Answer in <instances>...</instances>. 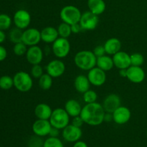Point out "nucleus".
Returning a JSON list of instances; mask_svg holds the SVG:
<instances>
[{
  "mask_svg": "<svg viewBox=\"0 0 147 147\" xmlns=\"http://www.w3.org/2000/svg\"><path fill=\"white\" fill-rule=\"evenodd\" d=\"M106 111L103 106L95 102L86 103L82 108L80 116L83 119L85 123L92 126H99L104 121V116Z\"/></svg>",
  "mask_w": 147,
  "mask_h": 147,
  "instance_id": "nucleus-1",
  "label": "nucleus"
},
{
  "mask_svg": "<svg viewBox=\"0 0 147 147\" xmlns=\"http://www.w3.org/2000/svg\"><path fill=\"white\" fill-rule=\"evenodd\" d=\"M97 57L93 51L81 50L78 52L74 57V63L79 69L89 71L96 66Z\"/></svg>",
  "mask_w": 147,
  "mask_h": 147,
  "instance_id": "nucleus-2",
  "label": "nucleus"
},
{
  "mask_svg": "<svg viewBox=\"0 0 147 147\" xmlns=\"http://www.w3.org/2000/svg\"><path fill=\"white\" fill-rule=\"evenodd\" d=\"M14 87L18 91L27 93L32 89L33 86V79L31 75L25 71H19L13 77Z\"/></svg>",
  "mask_w": 147,
  "mask_h": 147,
  "instance_id": "nucleus-3",
  "label": "nucleus"
},
{
  "mask_svg": "<svg viewBox=\"0 0 147 147\" xmlns=\"http://www.w3.org/2000/svg\"><path fill=\"white\" fill-rule=\"evenodd\" d=\"M70 117L64 109L57 108L53 111L49 121L53 127L63 130L70 123Z\"/></svg>",
  "mask_w": 147,
  "mask_h": 147,
  "instance_id": "nucleus-4",
  "label": "nucleus"
},
{
  "mask_svg": "<svg viewBox=\"0 0 147 147\" xmlns=\"http://www.w3.org/2000/svg\"><path fill=\"white\" fill-rule=\"evenodd\" d=\"M82 13L78 7L73 5H67L63 7L60 12V17L63 22L74 24L80 22Z\"/></svg>",
  "mask_w": 147,
  "mask_h": 147,
  "instance_id": "nucleus-5",
  "label": "nucleus"
},
{
  "mask_svg": "<svg viewBox=\"0 0 147 147\" xmlns=\"http://www.w3.org/2000/svg\"><path fill=\"white\" fill-rule=\"evenodd\" d=\"M52 51L57 58H65L70 52V42L67 38L59 37L52 45Z\"/></svg>",
  "mask_w": 147,
  "mask_h": 147,
  "instance_id": "nucleus-6",
  "label": "nucleus"
},
{
  "mask_svg": "<svg viewBox=\"0 0 147 147\" xmlns=\"http://www.w3.org/2000/svg\"><path fill=\"white\" fill-rule=\"evenodd\" d=\"M40 41H42L41 32L37 29L31 27L23 31L22 42H24L27 47L37 45Z\"/></svg>",
  "mask_w": 147,
  "mask_h": 147,
  "instance_id": "nucleus-7",
  "label": "nucleus"
},
{
  "mask_svg": "<svg viewBox=\"0 0 147 147\" xmlns=\"http://www.w3.org/2000/svg\"><path fill=\"white\" fill-rule=\"evenodd\" d=\"M31 15L25 9H19L14 13L13 22L15 27L24 30L27 29L31 23Z\"/></svg>",
  "mask_w": 147,
  "mask_h": 147,
  "instance_id": "nucleus-8",
  "label": "nucleus"
},
{
  "mask_svg": "<svg viewBox=\"0 0 147 147\" xmlns=\"http://www.w3.org/2000/svg\"><path fill=\"white\" fill-rule=\"evenodd\" d=\"M98 16L93 14L90 11L83 13L80 20V24L84 30H93L98 24Z\"/></svg>",
  "mask_w": 147,
  "mask_h": 147,
  "instance_id": "nucleus-9",
  "label": "nucleus"
},
{
  "mask_svg": "<svg viewBox=\"0 0 147 147\" xmlns=\"http://www.w3.org/2000/svg\"><path fill=\"white\" fill-rule=\"evenodd\" d=\"M46 72L53 78H59L64 74L65 71V65L59 59H55L47 63L45 67Z\"/></svg>",
  "mask_w": 147,
  "mask_h": 147,
  "instance_id": "nucleus-10",
  "label": "nucleus"
},
{
  "mask_svg": "<svg viewBox=\"0 0 147 147\" xmlns=\"http://www.w3.org/2000/svg\"><path fill=\"white\" fill-rule=\"evenodd\" d=\"M87 77L90 84L96 87L102 86L106 81V72L97 66L89 70Z\"/></svg>",
  "mask_w": 147,
  "mask_h": 147,
  "instance_id": "nucleus-11",
  "label": "nucleus"
},
{
  "mask_svg": "<svg viewBox=\"0 0 147 147\" xmlns=\"http://www.w3.org/2000/svg\"><path fill=\"white\" fill-rule=\"evenodd\" d=\"M62 135L65 141L70 143H75L80 140L83 135V132L80 127H77L71 123L63 129Z\"/></svg>",
  "mask_w": 147,
  "mask_h": 147,
  "instance_id": "nucleus-12",
  "label": "nucleus"
},
{
  "mask_svg": "<svg viewBox=\"0 0 147 147\" xmlns=\"http://www.w3.org/2000/svg\"><path fill=\"white\" fill-rule=\"evenodd\" d=\"M52 127L53 126L49 120L37 119L33 123L32 129L34 135L40 137H44V136H49Z\"/></svg>",
  "mask_w": 147,
  "mask_h": 147,
  "instance_id": "nucleus-13",
  "label": "nucleus"
},
{
  "mask_svg": "<svg viewBox=\"0 0 147 147\" xmlns=\"http://www.w3.org/2000/svg\"><path fill=\"white\" fill-rule=\"evenodd\" d=\"M25 56L27 62L32 65H34L41 63L44 57V53L38 45L31 46L27 49Z\"/></svg>",
  "mask_w": 147,
  "mask_h": 147,
  "instance_id": "nucleus-14",
  "label": "nucleus"
},
{
  "mask_svg": "<svg viewBox=\"0 0 147 147\" xmlns=\"http://www.w3.org/2000/svg\"><path fill=\"white\" fill-rule=\"evenodd\" d=\"M102 106L106 113H113L118 108L121 106V100L120 96L115 93L108 95L105 98Z\"/></svg>",
  "mask_w": 147,
  "mask_h": 147,
  "instance_id": "nucleus-15",
  "label": "nucleus"
},
{
  "mask_svg": "<svg viewBox=\"0 0 147 147\" xmlns=\"http://www.w3.org/2000/svg\"><path fill=\"white\" fill-rule=\"evenodd\" d=\"M146 73L141 66L131 65L127 68L126 78L133 83H141L144 80Z\"/></svg>",
  "mask_w": 147,
  "mask_h": 147,
  "instance_id": "nucleus-16",
  "label": "nucleus"
},
{
  "mask_svg": "<svg viewBox=\"0 0 147 147\" xmlns=\"http://www.w3.org/2000/svg\"><path fill=\"white\" fill-rule=\"evenodd\" d=\"M113 121L118 125L127 123L131 118V112L129 108L121 106L113 113Z\"/></svg>",
  "mask_w": 147,
  "mask_h": 147,
  "instance_id": "nucleus-17",
  "label": "nucleus"
},
{
  "mask_svg": "<svg viewBox=\"0 0 147 147\" xmlns=\"http://www.w3.org/2000/svg\"><path fill=\"white\" fill-rule=\"evenodd\" d=\"M113 60L114 66L120 69H127L131 65L130 55L124 51H119L113 55Z\"/></svg>",
  "mask_w": 147,
  "mask_h": 147,
  "instance_id": "nucleus-18",
  "label": "nucleus"
},
{
  "mask_svg": "<svg viewBox=\"0 0 147 147\" xmlns=\"http://www.w3.org/2000/svg\"><path fill=\"white\" fill-rule=\"evenodd\" d=\"M41 40L47 44L53 43L59 37L57 28L48 26L41 30Z\"/></svg>",
  "mask_w": 147,
  "mask_h": 147,
  "instance_id": "nucleus-19",
  "label": "nucleus"
},
{
  "mask_svg": "<svg viewBox=\"0 0 147 147\" xmlns=\"http://www.w3.org/2000/svg\"><path fill=\"white\" fill-rule=\"evenodd\" d=\"M104 48L106 50V53L109 55H112L121 51V42L120 40L116 37H111L109 38L105 42Z\"/></svg>",
  "mask_w": 147,
  "mask_h": 147,
  "instance_id": "nucleus-20",
  "label": "nucleus"
},
{
  "mask_svg": "<svg viewBox=\"0 0 147 147\" xmlns=\"http://www.w3.org/2000/svg\"><path fill=\"white\" fill-rule=\"evenodd\" d=\"M53 109L46 103H39L34 108V113L37 119H44V120H49L53 113Z\"/></svg>",
  "mask_w": 147,
  "mask_h": 147,
  "instance_id": "nucleus-21",
  "label": "nucleus"
},
{
  "mask_svg": "<svg viewBox=\"0 0 147 147\" xmlns=\"http://www.w3.org/2000/svg\"><path fill=\"white\" fill-rule=\"evenodd\" d=\"M82 106L78 100L75 99H70L65 104L64 109L71 117L80 116L82 111Z\"/></svg>",
  "mask_w": 147,
  "mask_h": 147,
  "instance_id": "nucleus-22",
  "label": "nucleus"
},
{
  "mask_svg": "<svg viewBox=\"0 0 147 147\" xmlns=\"http://www.w3.org/2000/svg\"><path fill=\"white\" fill-rule=\"evenodd\" d=\"M90 83L87 76L79 75L74 80V87L78 93H84L90 89Z\"/></svg>",
  "mask_w": 147,
  "mask_h": 147,
  "instance_id": "nucleus-23",
  "label": "nucleus"
},
{
  "mask_svg": "<svg viewBox=\"0 0 147 147\" xmlns=\"http://www.w3.org/2000/svg\"><path fill=\"white\" fill-rule=\"evenodd\" d=\"M88 7L89 11L98 16L104 12L106 4L104 0H88Z\"/></svg>",
  "mask_w": 147,
  "mask_h": 147,
  "instance_id": "nucleus-24",
  "label": "nucleus"
},
{
  "mask_svg": "<svg viewBox=\"0 0 147 147\" xmlns=\"http://www.w3.org/2000/svg\"><path fill=\"white\" fill-rule=\"evenodd\" d=\"M96 66L105 72L110 71L114 67L113 57H111L109 55H104L103 56L97 57Z\"/></svg>",
  "mask_w": 147,
  "mask_h": 147,
  "instance_id": "nucleus-25",
  "label": "nucleus"
},
{
  "mask_svg": "<svg viewBox=\"0 0 147 147\" xmlns=\"http://www.w3.org/2000/svg\"><path fill=\"white\" fill-rule=\"evenodd\" d=\"M53 77L47 73L43 74L41 77L39 78L38 85L39 87L43 90H47L51 88L53 86Z\"/></svg>",
  "mask_w": 147,
  "mask_h": 147,
  "instance_id": "nucleus-26",
  "label": "nucleus"
},
{
  "mask_svg": "<svg viewBox=\"0 0 147 147\" xmlns=\"http://www.w3.org/2000/svg\"><path fill=\"white\" fill-rule=\"evenodd\" d=\"M22 34L23 30L15 27L10 30L9 33V38L11 42L16 44L22 42Z\"/></svg>",
  "mask_w": 147,
  "mask_h": 147,
  "instance_id": "nucleus-27",
  "label": "nucleus"
},
{
  "mask_svg": "<svg viewBox=\"0 0 147 147\" xmlns=\"http://www.w3.org/2000/svg\"><path fill=\"white\" fill-rule=\"evenodd\" d=\"M57 30L58 32L59 37H63V38L67 39L71 35V34H73L71 30V25L63 22L59 24Z\"/></svg>",
  "mask_w": 147,
  "mask_h": 147,
  "instance_id": "nucleus-28",
  "label": "nucleus"
},
{
  "mask_svg": "<svg viewBox=\"0 0 147 147\" xmlns=\"http://www.w3.org/2000/svg\"><path fill=\"white\" fill-rule=\"evenodd\" d=\"M14 86L13 78L9 76H3L0 77V88L4 90H8Z\"/></svg>",
  "mask_w": 147,
  "mask_h": 147,
  "instance_id": "nucleus-29",
  "label": "nucleus"
},
{
  "mask_svg": "<svg viewBox=\"0 0 147 147\" xmlns=\"http://www.w3.org/2000/svg\"><path fill=\"white\" fill-rule=\"evenodd\" d=\"M12 20L7 14H0V30L5 31L11 27Z\"/></svg>",
  "mask_w": 147,
  "mask_h": 147,
  "instance_id": "nucleus-30",
  "label": "nucleus"
},
{
  "mask_svg": "<svg viewBox=\"0 0 147 147\" xmlns=\"http://www.w3.org/2000/svg\"><path fill=\"white\" fill-rule=\"evenodd\" d=\"M43 147H64V145L58 137L50 136L44 141Z\"/></svg>",
  "mask_w": 147,
  "mask_h": 147,
  "instance_id": "nucleus-31",
  "label": "nucleus"
},
{
  "mask_svg": "<svg viewBox=\"0 0 147 147\" xmlns=\"http://www.w3.org/2000/svg\"><path fill=\"white\" fill-rule=\"evenodd\" d=\"M83 98L86 104V103H95L98 99V94L95 90L89 89L88 90L83 93Z\"/></svg>",
  "mask_w": 147,
  "mask_h": 147,
  "instance_id": "nucleus-32",
  "label": "nucleus"
},
{
  "mask_svg": "<svg viewBox=\"0 0 147 147\" xmlns=\"http://www.w3.org/2000/svg\"><path fill=\"white\" fill-rule=\"evenodd\" d=\"M27 49H28L27 48V46L24 42H21L14 44V47H13V53H14L15 55L20 57V56L26 55Z\"/></svg>",
  "mask_w": 147,
  "mask_h": 147,
  "instance_id": "nucleus-33",
  "label": "nucleus"
},
{
  "mask_svg": "<svg viewBox=\"0 0 147 147\" xmlns=\"http://www.w3.org/2000/svg\"><path fill=\"white\" fill-rule=\"evenodd\" d=\"M131 63L134 66H142L144 63V57L143 55L139 53H135L130 55Z\"/></svg>",
  "mask_w": 147,
  "mask_h": 147,
  "instance_id": "nucleus-34",
  "label": "nucleus"
},
{
  "mask_svg": "<svg viewBox=\"0 0 147 147\" xmlns=\"http://www.w3.org/2000/svg\"><path fill=\"white\" fill-rule=\"evenodd\" d=\"M43 74H44V73H43V68L40 65V64L32 65V67L31 68L32 77L35 79H39Z\"/></svg>",
  "mask_w": 147,
  "mask_h": 147,
  "instance_id": "nucleus-35",
  "label": "nucleus"
},
{
  "mask_svg": "<svg viewBox=\"0 0 147 147\" xmlns=\"http://www.w3.org/2000/svg\"><path fill=\"white\" fill-rule=\"evenodd\" d=\"M40 136H34L31 137L30 142H29V146L30 147H43L44 142L42 141Z\"/></svg>",
  "mask_w": 147,
  "mask_h": 147,
  "instance_id": "nucleus-36",
  "label": "nucleus"
},
{
  "mask_svg": "<svg viewBox=\"0 0 147 147\" xmlns=\"http://www.w3.org/2000/svg\"><path fill=\"white\" fill-rule=\"evenodd\" d=\"M93 53H94L95 55L96 56V57H99L100 56H103L104 55H106V50H105L104 46L103 45H98L93 50Z\"/></svg>",
  "mask_w": 147,
  "mask_h": 147,
  "instance_id": "nucleus-37",
  "label": "nucleus"
},
{
  "mask_svg": "<svg viewBox=\"0 0 147 147\" xmlns=\"http://www.w3.org/2000/svg\"><path fill=\"white\" fill-rule=\"evenodd\" d=\"M83 123H85L80 116H76V117H73V121H72V124L73 125L77 126V127L80 128L82 126H83Z\"/></svg>",
  "mask_w": 147,
  "mask_h": 147,
  "instance_id": "nucleus-38",
  "label": "nucleus"
},
{
  "mask_svg": "<svg viewBox=\"0 0 147 147\" xmlns=\"http://www.w3.org/2000/svg\"><path fill=\"white\" fill-rule=\"evenodd\" d=\"M71 30L72 33H73V34H78V33H80L83 30V29H82L80 23H76V24H72Z\"/></svg>",
  "mask_w": 147,
  "mask_h": 147,
  "instance_id": "nucleus-39",
  "label": "nucleus"
},
{
  "mask_svg": "<svg viewBox=\"0 0 147 147\" xmlns=\"http://www.w3.org/2000/svg\"><path fill=\"white\" fill-rule=\"evenodd\" d=\"M7 49L2 45H0V62H2L7 58Z\"/></svg>",
  "mask_w": 147,
  "mask_h": 147,
  "instance_id": "nucleus-40",
  "label": "nucleus"
},
{
  "mask_svg": "<svg viewBox=\"0 0 147 147\" xmlns=\"http://www.w3.org/2000/svg\"><path fill=\"white\" fill-rule=\"evenodd\" d=\"M59 134H60V129H57V128L52 127L49 136H51V137H57Z\"/></svg>",
  "mask_w": 147,
  "mask_h": 147,
  "instance_id": "nucleus-41",
  "label": "nucleus"
},
{
  "mask_svg": "<svg viewBox=\"0 0 147 147\" xmlns=\"http://www.w3.org/2000/svg\"><path fill=\"white\" fill-rule=\"evenodd\" d=\"M73 147H88V144L83 141H78V142H75L74 145H73Z\"/></svg>",
  "mask_w": 147,
  "mask_h": 147,
  "instance_id": "nucleus-42",
  "label": "nucleus"
},
{
  "mask_svg": "<svg viewBox=\"0 0 147 147\" xmlns=\"http://www.w3.org/2000/svg\"><path fill=\"white\" fill-rule=\"evenodd\" d=\"M113 121V113H105L104 116V121L106 122H111Z\"/></svg>",
  "mask_w": 147,
  "mask_h": 147,
  "instance_id": "nucleus-43",
  "label": "nucleus"
},
{
  "mask_svg": "<svg viewBox=\"0 0 147 147\" xmlns=\"http://www.w3.org/2000/svg\"><path fill=\"white\" fill-rule=\"evenodd\" d=\"M6 40V34L4 31L0 30V44L4 42Z\"/></svg>",
  "mask_w": 147,
  "mask_h": 147,
  "instance_id": "nucleus-44",
  "label": "nucleus"
},
{
  "mask_svg": "<svg viewBox=\"0 0 147 147\" xmlns=\"http://www.w3.org/2000/svg\"><path fill=\"white\" fill-rule=\"evenodd\" d=\"M127 75V69H120L119 70V76L122 78H126Z\"/></svg>",
  "mask_w": 147,
  "mask_h": 147,
  "instance_id": "nucleus-45",
  "label": "nucleus"
},
{
  "mask_svg": "<svg viewBox=\"0 0 147 147\" xmlns=\"http://www.w3.org/2000/svg\"><path fill=\"white\" fill-rule=\"evenodd\" d=\"M146 136H147V131H146Z\"/></svg>",
  "mask_w": 147,
  "mask_h": 147,
  "instance_id": "nucleus-46",
  "label": "nucleus"
}]
</instances>
